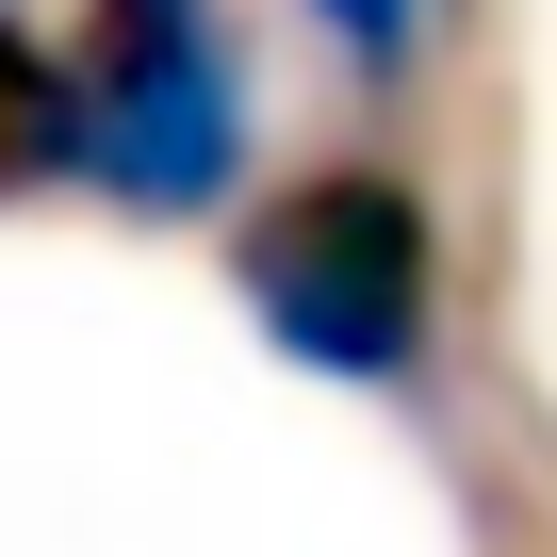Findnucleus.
Instances as JSON below:
<instances>
[{"mask_svg":"<svg viewBox=\"0 0 557 557\" xmlns=\"http://www.w3.org/2000/svg\"><path fill=\"white\" fill-rule=\"evenodd\" d=\"M0 197H66V34L0 0Z\"/></svg>","mask_w":557,"mask_h":557,"instance_id":"3","label":"nucleus"},{"mask_svg":"<svg viewBox=\"0 0 557 557\" xmlns=\"http://www.w3.org/2000/svg\"><path fill=\"white\" fill-rule=\"evenodd\" d=\"M230 296L246 329L329 377V394H377V410H426L443 394V213L394 181V164H296L230 213Z\"/></svg>","mask_w":557,"mask_h":557,"instance_id":"1","label":"nucleus"},{"mask_svg":"<svg viewBox=\"0 0 557 557\" xmlns=\"http://www.w3.org/2000/svg\"><path fill=\"white\" fill-rule=\"evenodd\" d=\"M262 164L246 34L213 0H83L66 34V197L148 213V230H230Z\"/></svg>","mask_w":557,"mask_h":557,"instance_id":"2","label":"nucleus"},{"mask_svg":"<svg viewBox=\"0 0 557 557\" xmlns=\"http://www.w3.org/2000/svg\"><path fill=\"white\" fill-rule=\"evenodd\" d=\"M296 17H312V50H329L361 99H410V83H426V50L475 17V0H296Z\"/></svg>","mask_w":557,"mask_h":557,"instance_id":"4","label":"nucleus"}]
</instances>
